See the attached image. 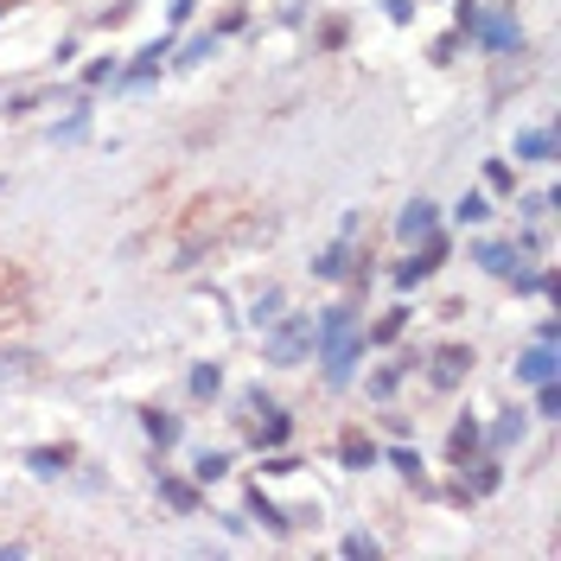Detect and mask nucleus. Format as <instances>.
I'll return each mask as SVG.
<instances>
[{
    "mask_svg": "<svg viewBox=\"0 0 561 561\" xmlns=\"http://www.w3.org/2000/svg\"><path fill=\"white\" fill-rule=\"evenodd\" d=\"M479 45H486L491 58H511V51H524V26H517V13H504V7H486L479 13Z\"/></svg>",
    "mask_w": 561,
    "mask_h": 561,
    "instance_id": "nucleus-5",
    "label": "nucleus"
},
{
    "mask_svg": "<svg viewBox=\"0 0 561 561\" xmlns=\"http://www.w3.org/2000/svg\"><path fill=\"white\" fill-rule=\"evenodd\" d=\"M71 459L77 453L58 441V447H26V472H38V479H65L71 472Z\"/></svg>",
    "mask_w": 561,
    "mask_h": 561,
    "instance_id": "nucleus-20",
    "label": "nucleus"
},
{
    "mask_svg": "<svg viewBox=\"0 0 561 561\" xmlns=\"http://www.w3.org/2000/svg\"><path fill=\"white\" fill-rule=\"evenodd\" d=\"M479 447H486V421H479V414H459L453 434H447V459L459 466V459H472Z\"/></svg>",
    "mask_w": 561,
    "mask_h": 561,
    "instance_id": "nucleus-18",
    "label": "nucleus"
},
{
    "mask_svg": "<svg viewBox=\"0 0 561 561\" xmlns=\"http://www.w3.org/2000/svg\"><path fill=\"white\" fill-rule=\"evenodd\" d=\"M409 319H414V306H389L376 326H364V338H371V344H396V338L409 332Z\"/></svg>",
    "mask_w": 561,
    "mask_h": 561,
    "instance_id": "nucleus-22",
    "label": "nucleus"
},
{
    "mask_svg": "<svg viewBox=\"0 0 561 561\" xmlns=\"http://www.w3.org/2000/svg\"><path fill=\"white\" fill-rule=\"evenodd\" d=\"M338 549H344V556H351V561H376V556H383V542H376L371 529H351V536H344Z\"/></svg>",
    "mask_w": 561,
    "mask_h": 561,
    "instance_id": "nucleus-30",
    "label": "nucleus"
},
{
    "mask_svg": "<svg viewBox=\"0 0 561 561\" xmlns=\"http://www.w3.org/2000/svg\"><path fill=\"white\" fill-rule=\"evenodd\" d=\"M281 313H288V294H281V288H262V294L249 300V326H256V332H262V326H274Z\"/></svg>",
    "mask_w": 561,
    "mask_h": 561,
    "instance_id": "nucleus-24",
    "label": "nucleus"
},
{
    "mask_svg": "<svg viewBox=\"0 0 561 561\" xmlns=\"http://www.w3.org/2000/svg\"><path fill=\"white\" fill-rule=\"evenodd\" d=\"M344 38H351V26H344V20H326V26L313 33V45H319V51H344Z\"/></svg>",
    "mask_w": 561,
    "mask_h": 561,
    "instance_id": "nucleus-35",
    "label": "nucleus"
},
{
    "mask_svg": "<svg viewBox=\"0 0 561 561\" xmlns=\"http://www.w3.org/2000/svg\"><path fill=\"white\" fill-rule=\"evenodd\" d=\"M141 434L166 453V447H179V441H186V421H179L173 409H160V402H153V409H141Z\"/></svg>",
    "mask_w": 561,
    "mask_h": 561,
    "instance_id": "nucleus-12",
    "label": "nucleus"
},
{
    "mask_svg": "<svg viewBox=\"0 0 561 561\" xmlns=\"http://www.w3.org/2000/svg\"><path fill=\"white\" fill-rule=\"evenodd\" d=\"M556 204H561L556 191H536V198H524V218H549Z\"/></svg>",
    "mask_w": 561,
    "mask_h": 561,
    "instance_id": "nucleus-37",
    "label": "nucleus"
},
{
    "mask_svg": "<svg viewBox=\"0 0 561 561\" xmlns=\"http://www.w3.org/2000/svg\"><path fill=\"white\" fill-rule=\"evenodd\" d=\"M173 51H179V65H204V58H218V33H198V38H173Z\"/></svg>",
    "mask_w": 561,
    "mask_h": 561,
    "instance_id": "nucleus-28",
    "label": "nucleus"
},
{
    "mask_svg": "<svg viewBox=\"0 0 561 561\" xmlns=\"http://www.w3.org/2000/svg\"><path fill=\"white\" fill-rule=\"evenodd\" d=\"M115 71H121V65H115V51H109V58H96V65L83 71V83H90V90H103V83H115Z\"/></svg>",
    "mask_w": 561,
    "mask_h": 561,
    "instance_id": "nucleus-36",
    "label": "nucleus"
},
{
    "mask_svg": "<svg viewBox=\"0 0 561 561\" xmlns=\"http://www.w3.org/2000/svg\"><path fill=\"white\" fill-rule=\"evenodd\" d=\"M498 486H504V453L479 447L472 459H459V486H453V498H459V504H479V498H491Z\"/></svg>",
    "mask_w": 561,
    "mask_h": 561,
    "instance_id": "nucleus-3",
    "label": "nucleus"
},
{
    "mask_svg": "<svg viewBox=\"0 0 561 561\" xmlns=\"http://www.w3.org/2000/svg\"><path fill=\"white\" fill-rule=\"evenodd\" d=\"M33 109H45V96H13L7 103V115H33Z\"/></svg>",
    "mask_w": 561,
    "mask_h": 561,
    "instance_id": "nucleus-42",
    "label": "nucleus"
},
{
    "mask_svg": "<svg viewBox=\"0 0 561 561\" xmlns=\"http://www.w3.org/2000/svg\"><path fill=\"white\" fill-rule=\"evenodd\" d=\"M536 414H542V421H556V414H561V383H556V376H549V383H536Z\"/></svg>",
    "mask_w": 561,
    "mask_h": 561,
    "instance_id": "nucleus-34",
    "label": "nucleus"
},
{
    "mask_svg": "<svg viewBox=\"0 0 561 561\" xmlns=\"http://www.w3.org/2000/svg\"><path fill=\"white\" fill-rule=\"evenodd\" d=\"M486 191H517V166H511V160H491L486 166Z\"/></svg>",
    "mask_w": 561,
    "mask_h": 561,
    "instance_id": "nucleus-33",
    "label": "nucleus"
},
{
    "mask_svg": "<svg viewBox=\"0 0 561 561\" xmlns=\"http://www.w3.org/2000/svg\"><path fill=\"white\" fill-rule=\"evenodd\" d=\"M447 256H453V243L441 236V230H434V236H421V243H409V256H402V262L389 268V281H396L402 294H414L421 281H434V274H441V262H447Z\"/></svg>",
    "mask_w": 561,
    "mask_h": 561,
    "instance_id": "nucleus-2",
    "label": "nucleus"
},
{
    "mask_svg": "<svg viewBox=\"0 0 561 561\" xmlns=\"http://www.w3.org/2000/svg\"><path fill=\"white\" fill-rule=\"evenodd\" d=\"M549 376H556V344H549V338H536L524 358H517V383L536 389V383H549Z\"/></svg>",
    "mask_w": 561,
    "mask_h": 561,
    "instance_id": "nucleus-15",
    "label": "nucleus"
},
{
    "mask_svg": "<svg viewBox=\"0 0 561 561\" xmlns=\"http://www.w3.org/2000/svg\"><path fill=\"white\" fill-rule=\"evenodd\" d=\"M351 262H358V256H351V236H338V243H326V249L313 256V281H344Z\"/></svg>",
    "mask_w": 561,
    "mask_h": 561,
    "instance_id": "nucleus-19",
    "label": "nucleus"
},
{
    "mask_svg": "<svg viewBox=\"0 0 561 561\" xmlns=\"http://www.w3.org/2000/svg\"><path fill=\"white\" fill-rule=\"evenodd\" d=\"M351 326H358V306H344V300H338V306H326V313L313 319V358H319L338 332H351Z\"/></svg>",
    "mask_w": 561,
    "mask_h": 561,
    "instance_id": "nucleus-17",
    "label": "nucleus"
},
{
    "mask_svg": "<svg viewBox=\"0 0 561 561\" xmlns=\"http://www.w3.org/2000/svg\"><path fill=\"white\" fill-rule=\"evenodd\" d=\"M479 13H486L479 0H453V33H459V38H472V33H479Z\"/></svg>",
    "mask_w": 561,
    "mask_h": 561,
    "instance_id": "nucleus-31",
    "label": "nucleus"
},
{
    "mask_svg": "<svg viewBox=\"0 0 561 561\" xmlns=\"http://www.w3.org/2000/svg\"><path fill=\"white\" fill-rule=\"evenodd\" d=\"M243 517H256L268 536H288V529H294V511H281L262 486H249V498H243Z\"/></svg>",
    "mask_w": 561,
    "mask_h": 561,
    "instance_id": "nucleus-11",
    "label": "nucleus"
},
{
    "mask_svg": "<svg viewBox=\"0 0 561 561\" xmlns=\"http://www.w3.org/2000/svg\"><path fill=\"white\" fill-rule=\"evenodd\" d=\"M402 376H414V358H396V364H383V371H376L371 383H364V389H371L376 402H389V396L402 389Z\"/></svg>",
    "mask_w": 561,
    "mask_h": 561,
    "instance_id": "nucleus-23",
    "label": "nucleus"
},
{
    "mask_svg": "<svg viewBox=\"0 0 561 561\" xmlns=\"http://www.w3.org/2000/svg\"><path fill=\"white\" fill-rule=\"evenodd\" d=\"M453 218H459V224H491V191H466V198H459V204H453Z\"/></svg>",
    "mask_w": 561,
    "mask_h": 561,
    "instance_id": "nucleus-27",
    "label": "nucleus"
},
{
    "mask_svg": "<svg viewBox=\"0 0 561 561\" xmlns=\"http://www.w3.org/2000/svg\"><path fill=\"white\" fill-rule=\"evenodd\" d=\"M472 262L486 268V274H498V281H504V274L524 262V256H517V243H479V249H472Z\"/></svg>",
    "mask_w": 561,
    "mask_h": 561,
    "instance_id": "nucleus-21",
    "label": "nucleus"
},
{
    "mask_svg": "<svg viewBox=\"0 0 561 561\" xmlns=\"http://www.w3.org/2000/svg\"><path fill=\"white\" fill-rule=\"evenodd\" d=\"M556 153H561L556 128H517V141H511L517 166H556Z\"/></svg>",
    "mask_w": 561,
    "mask_h": 561,
    "instance_id": "nucleus-9",
    "label": "nucleus"
},
{
    "mask_svg": "<svg viewBox=\"0 0 561 561\" xmlns=\"http://www.w3.org/2000/svg\"><path fill=\"white\" fill-rule=\"evenodd\" d=\"M268 332V364H281V371H294V364H306L313 358V313H281L274 326H262Z\"/></svg>",
    "mask_w": 561,
    "mask_h": 561,
    "instance_id": "nucleus-1",
    "label": "nucleus"
},
{
    "mask_svg": "<svg viewBox=\"0 0 561 561\" xmlns=\"http://www.w3.org/2000/svg\"><path fill=\"white\" fill-rule=\"evenodd\" d=\"M249 441H256V453H268V447H288L294 441V414L288 409H274V402H256V428H249Z\"/></svg>",
    "mask_w": 561,
    "mask_h": 561,
    "instance_id": "nucleus-7",
    "label": "nucleus"
},
{
    "mask_svg": "<svg viewBox=\"0 0 561 561\" xmlns=\"http://www.w3.org/2000/svg\"><path fill=\"white\" fill-rule=\"evenodd\" d=\"M166 58H173V33L148 38V45L135 51V65H128V71H115V83H121V90H141V83H153V77H160V65H166Z\"/></svg>",
    "mask_w": 561,
    "mask_h": 561,
    "instance_id": "nucleus-6",
    "label": "nucleus"
},
{
    "mask_svg": "<svg viewBox=\"0 0 561 561\" xmlns=\"http://www.w3.org/2000/svg\"><path fill=\"white\" fill-rule=\"evenodd\" d=\"M26 364H33L26 351H7V358H0V376H20V371H26Z\"/></svg>",
    "mask_w": 561,
    "mask_h": 561,
    "instance_id": "nucleus-41",
    "label": "nucleus"
},
{
    "mask_svg": "<svg viewBox=\"0 0 561 561\" xmlns=\"http://www.w3.org/2000/svg\"><path fill=\"white\" fill-rule=\"evenodd\" d=\"M83 135H90V109H71L58 128H51V141H83Z\"/></svg>",
    "mask_w": 561,
    "mask_h": 561,
    "instance_id": "nucleus-32",
    "label": "nucleus"
},
{
    "mask_svg": "<svg viewBox=\"0 0 561 561\" xmlns=\"http://www.w3.org/2000/svg\"><path fill=\"white\" fill-rule=\"evenodd\" d=\"M383 459H389V466H396V472H402L409 486H421V491H428V479H421V453H414V447H389Z\"/></svg>",
    "mask_w": 561,
    "mask_h": 561,
    "instance_id": "nucleus-29",
    "label": "nucleus"
},
{
    "mask_svg": "<svg viewBox=\"0 0 561 561\" xmlns=\"http://www.w3.org/2000/svg\"><path fill=\"white\" fill-rule=\"evenodd\" d=\"M0 20H7V0H0Z\"/></svg>",
    "mask_w": 561,
    "mask_h": 561,
    "instance_id": "nucleus-43",
    "label": "nucleus"
},
{
    "mask_svg": "<svg viewBox=\"0 0 561 561\" xmlns=\"http://www.w3.org/2000/svg\"><path fill=\"white\" fill-rule=\"evenodd\" d=\"M441 230V204L434 198H409L402 211H396V236L402 243H421V236H434Z\"/></svg>",
    "mask_w": 561,
    "mask_h": 561,
    "instance_id": "nucleus-10",
    "label": "nucleus"
},
{
    "mask_svg": "<svg viewBox=\"0 0 561 561\" xmlns=\"http://www.w3.org/2000/svg\"><path fill=\"white\" fill-rule=\"evenodd\" d=\"M472 364H479V358H472V344H441V351H434V371H428V383H434V389H459V383L472 376Z\"/></svg>",
    "mask_w": 561,
    "mask_h": 561,
    "instance_id": "nucleus-8",
    "label": "nucleus"
},
{
    "mask_svg": "<svg viewBox=\"0 0 561 561\" xmlns=\"http://www.w3.org/2000/svg\"><path fill=\"white\" fill-rule=\"evenodd\" d=\"M524 434H529V414H524V409H504L498 421H486V447H491V453L524 447Z\"/></svg>",
    "mask_w": 561,
    "mask_h": 561,
    "instance_id": "nucleus-14",
    "label": "nucleus"
},
{
    "mask_svg": "<svg viewBox=\"0 0 561 561\" xmlns=\"http://www.w3.org/2000/svg\"><path fill=\"white\" fill-rule=\"evenodd\" d=\"M338 466L344 472H371V466H383V447H376L371 434L351 428V434H338Z\"/></svg>",
    "mask_w": 561,
    "mask_h": 561,
    "instance_id": "nucleus-13",
    "label": "nucleus"
},
{
    "mask_svg": "<svg viewBox=\"0 0 561 561\" xmlns=\"http://www.w3.org/2000/svg\"><path fill=\"white\" fill-rule=\"evenodd\" d=\"M383 13H389L396 26H409V20H414V0H383Z\"/></svg>",
    "mask_w": 561,
    "mask_h": 561,
    "instance_id": "nucleus-39",
    "label": "nucleus"
},
{
    "mask_svg": "<svg viewBox=\"0 0 561 561\" xmlns=\"http://www.w3.org/2000/svg\"><path fill=\"white\" fill-rule=\"evenodd\" d=\"M243 26H249V13H243V7H230L224 20H218V38H224V33H243Z\"/></svg>",
    "mask_w": 561,
    "mask_h": 561,
    "instance_id": "nucleus-40",
    "label": "nucleus"
},
{
    "mask_svg": "<svg viewBox=\"0 0 561 561\" xmlns=\"http://www.w3.org/2000/svg\"><path fill=\"white\" fill-rule=\"evenodd\" d=\"M186 389L198 396V402H211V396H224V364H191Z\"/></svg>",
    "mask_w": 561,
    "mask_h": 561,
    "instance_id": "nucleus-25",
    "label": "nucleus"
},
{
    "mask_svg": "<svg viewBox=\"0 0 561 561\" xmlns=\"http://www.w3.org/2000/svg\"><path fill=\"white\" fill-rule=\"evenodd\" d=\"M160 504L166 511H179V517H198V479H179V472H160Z\"/></svg>",
    "mask_w": 561,
    "mask_h": 561,
    "instance_id": "nucleus-16",
    "label": "nucleus"
},
{
    "mask_svg": "<svg viewBox=\"0 0 561 561\" xmlns=\"http://www.w3.org/2000/svg\"><path fill=\"white\" fill-rule=\"evenodd\" d=\"M191 13H198V0H166V20H173V26H186Z\"/></svg>",
    "mask_w": 561,
    "mask_h": 561,
    "instance_id": "nucleus-38",
    "label": "nucleus"
},
{
    "mask_svg": "<svg viewBox=\"0 0 561 561\" xmlns=\"http://www.w3.org/2000/svg\"><path fill=\"white\" fill-rule=\"evenodd\" d=\"M371 351V338H364V326H351V332H338L326 351H319V376H326V389H344L351 376H358V358Z\"/></svg>",
    "mask_w": 561,
    "mask_h": 561,
    "instance_id": "nucleus-4",
    "label": "nucleus"
},
{
    "mask_svg": "<svg viewBox=\"0 0 561 561\" xmlns=\"http://www.w3.org/2000/svg\"><path fill=\"white\" fill-rule=\"evenodd\" d=\"M191 479H198V486H218V479H230V453L224 447H204L198 459H191Z\"/></svg>",
    "mask_w": 561,
    "mask_h": 561,
    "instance_id": "nucleus-26",
    "label": "nucleus"
}]
</instances>
